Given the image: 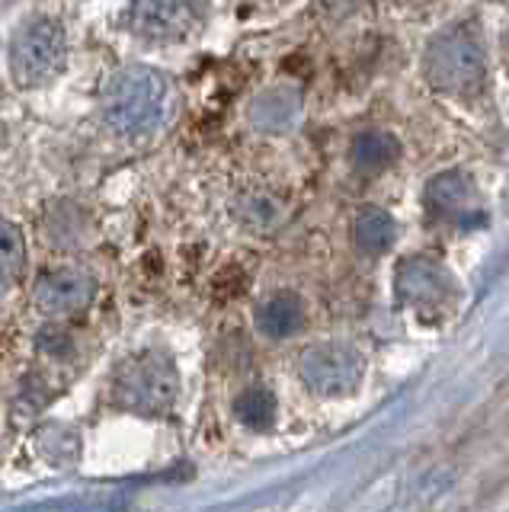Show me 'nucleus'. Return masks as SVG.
<instances>
[{
    "label": "nucleus",
    "mask_w": 509,
    "mask_h": 512,
    "mask_svg": "<svg viewBox=\"0 0 509 512\" xmlns=\"http://www.w3.org/2000/svg\"><path fill=\"white\" fill-rule=\"evenodd\" d=\"M177 93L164 71L148 64H125L106 77L100 90V122L116 138H151L173 116Z\"/></svg>",
    "instance_id": "nucleus-1"
},
{
    "label": "nucleus",
    "mask_w": 509,
    "mask_h": 512,
    "mask_svg": "<svg viewBox=\"0 0 509 512\" xmlns=\"http://www.w3.org/2000/svg\"><path fill=\"white\" fill-rule=\"evenodd\" d=\"M10 77L20 90L52 87L68 68V32L52 13H33L13 29L7 48Z\"/></svg>",
    "instance_id": "nucleus-2"
},
{
    "label": "nucleus",
    "mask_w": 509,
    "mask_h": 512,
    "mask_svg": "<svg viewBox=\"0 0 509 512\" xmlns=\"http://www.w3.org/2000/svg\"><path fill=\"white\" fill-rule=\"evenodd\" d=\"M180 391V375L177 365L167 356V352L145 349L138 356L125 359L122 368L116 372L113 394L125 410L157 416L173 407Z\"/></svg>",
    "instance_id": "nucleus-3"
},
{
    "label": "nucleus",
    "mask_w": 509,
    "mask_h": 512,
    "mask_svg": "<svg viewBox=\"0 0 509 512\" xmlns=\"http://www.w3.org/2000/svg\"><path fill=\"white\" fill-rule=\"evenodd\" d=\"M484 71H487L484 45L477 39V32L465 26L442 32L426 48V77L442 93L468 96L474 90H481Z\"/></svg>",
    "instance_id": "nucleus-4"
},
{
    "label": "nucleus",
    "mask_w": 509,
    "mask_h": 512,
    "mask_svg": "<svg viewBox=\"0 0 509 512\" xmlns=\"http://www.w3.org/2000/svg\"><path fill=\"white\" fill-rule=\"evenodd\" d=\"M209 13L212 0H132L129 29L141 42L177 45L199 36Z\"/></svg>",
    "instance_id": "nucleus-5"
},
{
    "label": "nucleus",
    "mask_w": 509,
    "mask_h": 512,
    "mask_svg": "<svg viewBox=\"0 0 509 512\" xmlns=\"http://www.w3.org/2000/svg\"><path fill=\"white\" fill-rule=\"evenodd\" d=\"M298 375L314 394L343 397L359 388V381L365 375V362L356 349L340 346V343H324V346L301 352Z\"/></svg>",
    "instance_id": "nucleus-6"
},
{
    "label": "nucleus",
    "mask_w": 509,
    "mask_h": 512,
    "mask_svg": "<svg viewBox=\"0 0 509 512\" xmlns=\"http://www.w3.org/2000/svg\"><path fill=\"white\" fill-rule=\"evenodd\" d=\"M36 308L49 317H71L81 314L87 304L97 298V279L87 269L77 266H58L49 269L36 282Z\"/></svg>",
    "instance_id": "nucleus-7"
},
{
    "label": "nucleus",
    "mask_w": 509,
    "mask_h": 512,
    "mask_svg": "<svg viewBox=\"0 0 509 512\" xmlns=\"http://www.w3.org/2000/svg\"><path fill=\"white\" fill-rule=\"evenodd\" d=\"M394 285H397V298L417 311L439 308L455 292L449 269L439 266L436 260H426V256H410V260L397 266Z\"/></svg>",
    "instance_id": "nucleus-8"
},
{
    "label": "nucleus",
    "mask_w": 509,
    "mask_h": 512,
    "mask_svg": "<svg viewBox=\"0 0 509 512\" xmlns=\"http://www.w3.org/2000/svg\"><path fill=\"white\" fill-rule=\"evenodd\" d=\"M426 205L429 212L439 218H449L465 224L468 218H481V199H477V186L468 180L465 173L449 170L439 173L426 186Z\"/></svg>",
    "instance_id": "nucleus-9"
},
{
    "label": "nucleus",
    "mask_w": 509,
    "mask_h": 512,
    "mask_svg": "<svg viewBox=\"0 0 509 512\" xmlns=\"http://www.w3.org/2000/svg\"><path fill=\"white\" fill-rule=\"evenodd\" d=\"M301 324H305V304L292 292L269 295L257 308V327L273 340H285V336L298 333Z\"/></svg>",
    "instance_id": "nucleus-10"
},
{
    "label": "nucleus",
    "mask_w": 509,
    "mask_h": 512,
    "mask_svg": "<svg viewBox=\"0 0 509 512\" xmlns=\"http://www.w3.org/2000/svg\"><path fill=\"white\" fill-rule=\"evenodd\" d=\"M353 234H356V244L365 253H385L394 244V218L385 212V208L369 205L356 215Z\"/></svg>",
    "instance_id": "nucleus-11"
},
{
    "label": "nucleus",
    "mask_w": 509,
    "mask_h": 512,
    "mask_svg": "<svg viewBox=\"0 0 509 512\" xmlns=\"http://www.w3.org/2000/svg\"><path fill=\"white\" fill-rule=\"evenodd\" d=\"M26 269V240L13 221L0 218V288L13 285Z\"/></svg>",
    "instance_id": "nucleus-12"
},
{
    "label": "nucleus",
    "mask_w": 509,
    "mask_h": 512,
    "mask_svg": "<svg viewBox=\"0 0 509 512\" xmlns=\"http://www.w3.org/2000/svg\"><path fill=\"white\" fill-rule=\"evenodd\" d=\"M397 154H401V144L388 132H365L353 141V160L359 170H381L394 164Z\"/></svg>",
    "instance_id": "nucleus-13"
},
{
    "label": "nucleus",
    "mask_w": 509,
    "mask_h": 512,
    "mask_svg": "<svg viewBox=\"0 0 509 512\" xmlns=\"http://www.w3.org/2000/svg\"><path fill=\"white\" fill-rule=\"evenodd\" d=\"M234 416L250 429H266L276 423V397L266 388H247L234 400Z\"/></svg>",
    "instance_id": "nucleus-14"
}]
</instances>
